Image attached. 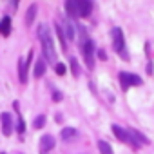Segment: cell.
I'll use <instances>...</instances> for the list:
<instances>
[{"label": "cell", "instance_id": "obj_1", "mask_svg": "<svg viewBox=\"0 0 154 154\" xmlns=\"http://www.w3.org/2000/svg\"><path fill=\"white\" fill-rule=\"evenodd\" d=\"M38 38H40V44H42V49H44L45 60H49V62L56 60V51H54L53 36L49 35V31H47L45 26H40V27H38Z\"/></svg>", "mask_w": 154, "mask_h": 154}, {"label": "cell", "instance_id": "obj_2", "mask_svg": "<svg viewBox=\"0 0 154 154\" xmlns=\"http://www.w3.org/2000/svg\"><path fill=\"white\" fill-rule=\"evenodd\" d=\"M112 132H114V136H116L122 143L129 145V147L134 149V150L140 149V143L134 140V136L131 134V131H127V129H123V127H120V125H112Z\"/></svg>", "mask_w": 154, "mask_h": 154}, {"label": "cell", "instance_id": "obj_3", "mask_svg": "<svg viewBox=\"0 0 154 154\" xmlns=\"http://www.w3.org/2000/svg\"><path fill=\"white\" fill-rule=\"evenodd\" d=\"M112 47H114V51L122 56V58H129V54H127V51H125V40H123V33H122V29L120 27H114L112 29Z\"/></svg>", "mask_w": 154, "mask_h": 154}, {"label": "cell", "instance_id": "obj_4", "mask_svg": "<svg viewBox=\"0 0 154 154\" xmlns=\"http://www.w3.org/2000/svg\"><path fill=\"white\" fill-rule=\"evenodd\" d=\"M141 84H143V82H141V78H140L138 74L125 72V71L120 72V85H122L123 91H127L129 87H134V85H141Z\"/></svg>", "mask_w": 154, "mask_h": 154}, {"label": "cell", "instance_id": "obj_5", "mask_svg": "<svg viewBox=\"0 0 154 154\" xmlns=\"http://www.w3.org/2000/svg\"><path fill=\"white\" fill-rule=\"evenodd\" d=\"M94 51L96 49H94V45H93L91 40H85L82 44V54H84V60H85V65H87L89 71L94 69Z\"/></svg>", "mask_w": 154, "mask_h": 154}, {"label": "cell", "instance_id": "obj_6", "mask_svg": "<svg viewBox=\"0 0 154 154\" xmlns=\"http://www.w3.org/2000/svg\"><path fill=\"white\" fill-rule=\"evenodd\" d=\"M31 60H33V51H29V54H27L26 60L24 58L18 60V80H20V84L27 82V67H29Z\"/></svg>", "mask_w": 154, "mask_h": 154}, {"label": "cell", "instance_id": "obj_7", "mask_svg": "<svg viewBox=\"0 0 154 154\" xmlns=\"http://www.w3.org/2000/svg\"><path fill=\"white\" fill-rule=\"evenodd\" d=\"M0 122H2V132L4 136H9L11 131H13V118L9 112H2L0 114Z\"/></svg>", "mask_w": 154, "mask_h": 154}, {"label": "cell", "instance_id": "obj_8", "mask_svg": "<svg viewBox=\"0 0 154 154\" xmlns=\"http://www.w3.org/2000/svg\"><path fill=\"white\" fill-rule=\"evenodd\" d=\"M53 147H54V138L51 134H44L40 138V150L47 154V150H53Z\"/></svg>", "mask_w": 154, "mask_h": 154}, {"label": "cell", "instance_id": "obj_9", "mask_svg": "<svg viewBox=\"0 0 154 154\" xmlns=\"http://www.w3.org/2000/svg\"><path fill=\"white\" fill-rule=\"evenodd\" d=\"M65 13H67L69 18H80V15H78V2H76V0L65 2Z\"/></svg>", "mask_w": 154, "mask_h": 154}, {"label": "cell", "instance_id": "obj_10", "mask_svg": "<svg viewBox=\"0 0 154 154\" xmlns=\"http://www.w3.org/2000/svg\"><path fill=\"white\" fill-rule=\"evenodd\" d=\"M91 11H93V2H89V0L78 2V15H80V18L82 17H89Z\"/></svg>", "mask_w": 154, "mask_h": 154}, {"label": "cell", "instance_id": "obj_11", "mask_svg": "<svg viewBox=\"0 0 154 154\" xmlns=\"http://www.w3.org/2000/svg\"><path fill=\"white\" fill-rule=\"evenodd\" d=\"M0 33H2L4 36H8L11 33V18L9 17H4L2 22H0Z\"/></svg>", "mask_w": 154, "mask_h": 154}, {"label": "cell", "instance_id": "obj_12", "mask_svg": "<svg viewBox=\"0 0 154 154\" xmlns=\"http://www.w3.org/2000/svg\"><path fill=\"white\" fill-rule=\"evenodd\" d=\"M44 74H45V62L42 58H38L36 63H35V76L36 78H42Z\"/></svg>", "mask_w": 154, "mask_h": 154}, {"label": "cell", "instance_id": "obj_13", "mask_svg": "<svg viewBox=\"0 0 154 154\" xmlns=\"http://www.w3.org/2000/svg\"><path fill=\"white\" fill-rule=\"evenodd\" d=\"M131 134H132V136H134V140H136L138 143H141V145H149V143H150V140H149V138H145V136H143L140 131H136V129H131Z\"/></svg>", "mask_w": 154, "mask_h": 154}, {"label": "cell", "instance_id": "obj_14", "mask_svg": "<svg viewBox=\"0 0 154 154\" xmlns=\"http://www.w3.org/2000/svg\"><path fill=\"white\" fill-rule=\"evenodd\" d=\"M35 15H36V4H31V6H29V9H27V13H26V24H27V26H31V24H33Z\"/></svg>", "mask_w": 154, "mask_h": 154}, {"label": "cell", "instance_id": "obj_15", "mask_svg": "<svg viewBox=\"0 0 154 154\" xmlns=\"http://www.w3.org/2000/svg\"><path fill=\"white\" fill-rule=\"evenodd\" d=\"M54 29H56V35H58V38H60V42H62V47L65 49L67 47V40H65V33H63V29H62V26L56 22L54 24Z\"/></svg>", "mask_w": 154, "mask_h": 154}, {"label": "cell", "instance_id": "obj_16", "mask_svg": "<svg viewBox=\"0 0 154 154\" xmlns=\"http://www.w3.org/2000/svg\"><path fill=\"white\" fill-rule=\"evenodd\" d=\"M98 149H100V154H114L112 149H111V145L107 141H103V140L98 141Z\"/></svg>", "mask_w": 154, "mask_h": 154}, {"label": "cell", "instance_id": "obj_17", "mask_svg": "<svg viewBox=\"0 0 154 154\" xmlns=\"http://www.w3.org/2000/svg\"><path fill=\"white\" fill-rule=\"evenodd\" d=\"M74 136H76V129H72V127H67V129L62 131V138L63 140H72Z\"/></svg>", "mask_w": 154, "mask_h": 154}, {"label": "cell", "instance_id": "obj_18", "mask_svg": "<svg viewBox=\"0 0 154 154\" xmlns=\"http://www.w3.org/2000/svg\"><path fill=\"white\" fill-rule=\"evenodd\" d=\"M71 72H72V76H78L80 74V65H78V60L76 58H71Z\"/></svg>", "mask_w": 154, "mask_h": 154}, {"label": "cell", "instance_id": "obj_19", "mask_svg": "<svg viewBox=\"0 0 154 154\" xmlns=\"http://www.w3.org/2000/svg\"><path fill=\"white\" fill-rule=\"evenodd\" d=\"M63 33H65L67 40H72V38H74V29H72V26H71V22H69V20L65 22V29H63Z\"/></svg>", "mask_w": 154, "mask_h": 154}, {"label": "cell", "instance_id": "obj_20", "mask_svg": "<svg viewBox=\"0 0 154 154\" xmlns=\"http://www.w3.org/2000/svg\"><path fill=\"white\" fill-rule=\"evenodd\" d=\"M33 125H35V129H42V127L45 125V116H44V114L36 116V118H35V123H33Z\"/></svg>", "mask_w": 154, "mask_h": 154}, {"label": "cell", "instance_id": "obj_21", "mask_svg": "<svg viewBox=\"0 0 154 154\" xmlns=\"http://www.w3.org/2000/svg\"><path fill=\"white\" fill-rule=\"evenodd\" d=\"M17 123H18V127H17V131H18V134H24L26 132V123H24V118L18 114V120H17Z\"/></svg>", "mask_w": 154, "mask_h": 154}, {"label": "cell", "instance_id": "obj_22", "mask_svg": "<svg viewBox=\"0 0 154 154\" xmlns=\"http://www.w3.org/2000/svg\"><path fill=\"white\" fill-rule=\"evenodd\" d=\"M54 71H56V74H63V72H65V65L58 62V63L54 65Z\"/></svg>", "mask_w": 154, "mask_h": 154}, {"label": "cell", "instance_id": "obj_23", "mask_svg": "<svg viewBox=\"0 0 154 154\" xmlns=\"http://www.w3.org/2000/svg\"><path fill=\"white\" fill-rule=\"evenodd\" d=\"M53 100L54 102H60L62 100V93L60 91H53Z\"/></svg>", "mask_w": 154, "mask_h": 154}, {"label": "cell", "instance_id": "obj_24", "mask_svg": "<svg viewBox=\"0 0 154 154\" xmlns=\"http://www.w3.org/2000/svg\"><path fill=\"white\" fill-rule=\"evenodd\" d=\"M98 56H100L102 60H105V53H103V49H98Z\"/></svg>", "mask_w": 154, "mask_h": 154}, {"label": "cell", "instance_id": "obj_25", "mask_svg": "<svg viewBox=\"0 0 154 154\" xmlns=\"http://www.w3.org/2000/svg\"><path fill=\"white\" fill-rule=\"evenodd\" d=\"M40 154H45V152H40Z\"/></svg>", "mask_w": 154, "mask_h": 154}, {"label": "cell", "instance_id": "obj_26", "mask_svg": "<svg viewBox=\"0 0 154 154\" xmlns=\"http://www.w3.org/2000/svg\"><path fill=\"white\" fill-rule=\"evenodd\" d=\"M2 154H4V152H2Z\"/></svg>", "mask_w": 154, "mask_h": 154}]
</instances>
